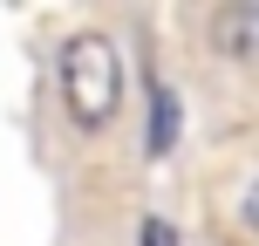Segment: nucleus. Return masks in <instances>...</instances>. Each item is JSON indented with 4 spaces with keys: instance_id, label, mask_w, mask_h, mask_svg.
Instances as JSON below:
<instances>
[{
    "instance_id": "20e7f679",
    "label": "nucleus",
    "mask_w": 259,
    "mask_h": 246,
    "mask_svg": "<svg viewBox=\"0 0 259 246\" xmlns=\"http://www.w3.org/2000/svg\"><path fill=\"white\" fill-rule=\"evenodd\" d=\"M143 246H178V233H170L164 219H150V226H143Z\"/></svg>"
},
{
    "instance_id": "39448f33",
    "label": "nucleus",
    "mask_w": 259,
    "mask_h": 246,
    "mask_svg": "<svg viewBox=\"0 0 259 246\" xmlns=\"http://www.w3.org/2000/svg\"><path fill=\"white\" fill-rule=\"evenodd\" d=\"M239 219H246L252 233H259V185H252V192H246V205H239Z\"/></svg>"
},
{
    "instance_id": "f257e3e1",
    "label": "nucleus",
    "mask_w": 259,
    "mask_h": 246,
    "mask_svg": "<svg viewBox=\"0 0 259 246\" xmlns=\"http://www.w3.org/2000/svg\"><path fill=\"white\" fill-rule=\"evenodd\" d=\"M55 82H62V110H68L75 130L116 123V110H123V55H116L109 34H96V27L68 34L62 55H55Z\"/></svg>"
},
{
    "instance_id": "f03ea898",
    "label": "nucleus",
    "mask_w": 259,
    "mask_h": 246,
    "mask_svg": "<svg viewBox=\"0 0 259 246\" xmlns=\"http://www.w3.org/2000/svg\"><path fill=\"white\" fill-rule=\"evenodd\" d=\"M211 41H219V55H232V62H259V0L219 7L211 14Z\"/></svg>"
},
{
    "instance_id": "7ed1b4c3",
    "label": "nucleus",
    "mask_w": 259,
    "mask_h": 246,
    "mask_svg": "<svg viewBox=\"0 0 259 246\" xmlns=\"http://www.w3.org/2000/svg\"><path fill=\"white\" fill-rule=\"evenodd\" d=\"M170 137H178V96L164 82H150V157H164Z\"/></svg>"
}]
</instances>
